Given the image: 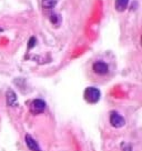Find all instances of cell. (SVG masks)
I'll return each mask as SVG.
<instances>
[{
  "mask_svg": "<svg viewBox=\"0 0 142 151\" xmlns=\"http://www.w3.org/2000/svg\"><path fill=\"white\" fill-rule=\"evenodd\" d=\"M57 4L58 0H42L41 1V5L44 9H53Z\"/></svg>",
  "mask_w": 142,
  "mask_h": 151,
  "instance_id": "cell-8",
  "label": "cell"
},
{
  "mask_svg": "<svg viewBox=\"0 0 142 151\" xmlns=\"http://www.w3.org/2000/svg\"><path fill=\"white\" fill-rule=\"evenodd\" d=\"M36 38L34 37H31L30 38V40H29V45H28V47H29V49H31V48H33V46L36 45Z\"/></svg>",
  "mask_w": 142,
  "mask_h": 151,
  "instance_id": "cell-10",
  "label": "cell"
},
{
  "mask_svg": "<svg viewBox=\"0 0 142 151\" xmlns=\"http://www.w3.org/2000/svg\"><path fill=\"white\" fill-rule=\"evenodd\" d=\"M129 1L130 0H115L114 1V7H115V9L118 10L119 12H122V11H124L128 8Z\"/></svg>",
  "mask_w": 142,
  "mask_h": 151,
  "instance_id": "cell-6",
  "label": "cell"
},
{
  "mask_svg": "<svg viewBox=\"0 0 142 151\" xmlns=\"http://www.w3.org/2000/svg\"><path fill=\"white\" fill-rule=\"evenodd\" d=\"M110 123H111L112 127L121 128L124 126L126 121H124V118H123L120 113L113 111V112H111V114H110Z\"/></svg>",
  "mask_w": 142,
  "mask_h": 151,
  "instance_id": "cell-4",
  "label": "cell"
},
{
  "mask_svg": "<svg viewBox=\"0 0 142 151\" xmlns=\"http://www.w3.org/2000/svg\"><path fill=\"white\" fill-rule=\"evenodd\" d=\"M101 93L100 90L95 87H89L85 90V99L89 102V104H97L99 101Z\"/></svg>",
  "mask_w": 142,
  "mask_h": 151,
  "instance_id": "cell-1",
  "label": "cell"
},
{
  "mask_svg": "<svg viewBox=\"0 0 142 151\" xmlns=\"http://www.w3.org/2000/svg\"><path fill=\"white\" fill-rule=\"evenodd\" d=\"M50 21L52 24H58L60 21V17L57 14H50Z\"/></svg>",
  "mask_w": 142,
  "mask_h": 151,
  "instance_id": "cell-9",
  "label": "cell"
},
{
  "mask_svg": "<svg viewBox=\"0 0 142 151\" xmlns=\"http://www.w3.org/2000/svg\"><path fill=\"white\" fill-rule=\"evenodd\" d=\"M122 150L123 151H132L131 150V147L130 146H128V145H127V143H122Z\"/></svg>",
  "mask_w": 142,
  "mask_h": 151,
  "instance_id": "cell-11",
  "label": "cell"
},
{
  "mask_svg": "<svg viewBox=\"0 0 142 151\" xmlns=\"http://www.w3.org/2000/svg\"><path fill=\"white\" fill-rule=\"evenodd\" d=\"M24 140H26V145H27V147H28L31 151H41L40 150V148H39L38 142L36 141L34 139H32L30 134H26Z\"/></svg>",
  "mask_w": 142,
  "mask_h": 151,
  "instance_id": "cell-5",
  "label": "cell"
},
{
  "mask_svg": "<svg viewBox=\"0 0 142 151\" xmlns=\"http://www.w3.org/2000/svg\"><path fill=\"white\" fill-rule=\"evenodd\" d=\"M46 109V102L42 99H34L30 104V111L33 114H39L44 111Z\"/></svg>",
  "mask_w": 142,
  "mask_h": 151,
  "instance_id": "cell-3",
  "label": "cell"
},
{
  "mask_svg": "<svg viewBox=\"0 0 142 151\" xmlns=\"http://www.w3.org/2000/svg\"><path fill=\"white\" fill-rule=\"evenodd\" d=\"M92 71L98 76H107L109 73V65L102 60L95 61L92 65Z\"/></svg>",
  "mask_w": 142,
  "mask_h": 151,
  "instance_id": "cell-2",
  "label": "cell"
},
{
  "mask_svg": "<svg viewBox=\"0 0 142 151\" xmlns=\"http://www.w3.org/2000/svg\"><path fill=\"white\" fill-rule=\"evenodd\" d=\"M6 97H7V104H8V106H16L17 104V96H16V93L11 89L7 91Z\"/></svg>",
  "mask_w": 142,
  "mask_h": 151,
  "instance_id": "cell-7",
  "label": "cell"
}]
</instances>
